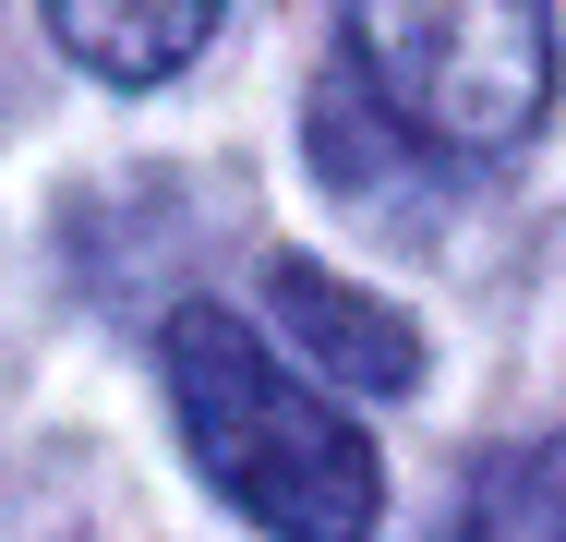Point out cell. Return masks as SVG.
I'll use <instances>...</instances> for the list:
<instances>
[{"label":"cell","instance_id":"3","mask_svg":"<svg viewBox=\"0 0 566 542\" xmlns=\"http://www.w3.org/2000/svg\"><path fill=\"white\" fill-rule=\"evenodd\" d=\"M265 314L290 325L302 374H326L349 398H410L422 386V325L398 302H374V290H349L338 265H314V253H277L265 265Z\"/></svg>","mask_w":566,"mask_h":542},{"label":"cell","instance_id":"2","mask_svg":"<svg viewBox=\"0 0 566 542\" xmlns=\"http://www.w3.org/2000/svg\"><path fill=\"white\" fill-rule=\"evenodd\" d=\"M349 85L434 157H494L555 97V12L543 0H338Z\"/></svg>","mask_w":566,"mask_h":542},{"label":"cell","instance_id":"5","mask_svg":"<svg viewBox=\"0 0 566 542\" xmlns=\"http://www.w3.org/2000/svg\"><path fill=\"white\" fill-rule=\"evenodd\" d=\"M458 542H566V434L494 458L470 482V507H458Z\"/></svg>","mask_w":566,"mask_h":542},{"label":"cell","instance_id":"4","mask_svg":"<svg viewBox=\"0 0 566 542\" xmlns=\"http://www.w3.org/2000/svg\"><path fill=\"white\" fill-rule=\"evenodd\" d=\"M49 24L97 85H169L218 37V0H49Z\"/></svg>","mask_w":566,"mask_h":542},{"label":"cell","instance_id":"1","mask_svg":"<svg viewBox=\"0 0 566 542\" xmlns=\"http://www.w3.org/2000/svg\"><path fill=\"white\" fill-rule=\"evenodd\" d=\"M157 362H169V410L193 434V470L253 531H277V542H361L374 531L386 458L361 446V423L326 386H302L229 302H181L157 325Z\"/></svg>","mask_w":566,"mask_h":542}]
</instances>
